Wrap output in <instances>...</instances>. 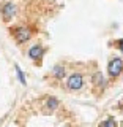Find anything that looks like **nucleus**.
Wrapping results in <instances>:
<instances>
[{
	"label": "nucleus",
	"instance_id": "9",
	"mask_svg": "<svg viewBox=\"0 0 123 127\" xmlns=\"http://www.w3.org/2000/svg\"><path fill=\"white\" fill-rule=\"evenodd\" d=\"M100 127H115V121H114V119H107V121H104Z\"/></svg>",
	"mask_w": 123,
	"mask_h": 127
},
{
	"label": "nucleus",
	"instance_id": "6",
	"mask_svg": "<svg viewBox=\"0 0 123 127\" xmlns=\"http://www.w3.org/2000/svg\"><path fill=\"white\" fill-rule=\"evenodd\" d=\"M63 75H65V68H63L62 65H55V67H54V76L62 78Z\"/></svg>",
	"mask_w": 123,
	"mask_h": 127
},
{
	"label": "nucleus",
	"instance_id": "8",
	"mask_svg": "<svg viewBox=\"0 0 123 127\" xmlns=\"http://www.w3.org/2000/svg\"><path fill=\"white\" fill-rule=\"evenodd\" d=\"M16 71H18V76H19V81H21L22 84H25V78H24V73H22V70L19 68V65H16Z\"/></svg>",
	"mask_w": 123,
	"mask_h": 127
},
{
	"label": "nucleus",
	"instance_id": "10",
	"mask_svg": "<svg viewBox=\"0 0 123 127\" xmlns=\"http://www.w3.org/2000/svg\"><path fill=\"white\" fill-rule=\"evenodd\" d=\"M47 106H49V108L51 110H52V108H55V106H57V98H49V102H47Z\"/></svg>",
	"mask_w": 123,
	"mask_h": 127
},
{
	"label": "nucleus",
	"instance_id": "2",
	"mask_svg": "<svg viewBox=\"0 0 123 127\" xmlns=\"http://www.w3.org/2000/svg\"><path fill=\"white\" fill-rule=\"evenodd\" d=\"M13 35L19 43H24V41H27V40L30 38V30L25 29V27H16L13 30Z\"/></svg>",
	"mask_w": 123,
	"mask_h": 127
},
{
	"label": "nucleus",
	"instance_id": "7",
	"mask_svg": "<svg viewBox=\"0 0 123 127\" xmlns=\"http://www.w3.org/2000/svg\"><path fill=\"white\" fill-rule=\"evenodd\" d=\"M95 83H96L98 86H103V84H104V78H103L101 73H96V75H95Z\"/></svg>",
	"mask_w": 123,
	"mask_h": 127
},
{
	"label": "nucleus",
	"instance_id": "5",
	"mask_svg": "<svg viewBox=\"0 0 123 127\" xmlns=\"http://www.w3.org/2000/svg\"><path fill=\"white\" fill-rule=\"evenodd\" d=\"M29 56L32 59H39L43 56V48L41 46H38V45H35V46H32L30 48V51H29Z\"/></svg>",
	"mask_w": 123,
	"mask_h": 127
},
{
	"label": "nucleus",
	"instance_id": "11",
	"mask_svg": "<svg viewBox=\"0 0 123 127\" xmlns=\"http://www.w3.org/2000/svg\"><path fill=\"white\" fill-rule=\"evenodd\" d=\"M117 46L120 48V51L123 53V40H118V41H117Z\"/></svg>",
	"mask_w": 123,
	"mask_h": 127
},
{
	"label": "nucleus",
	"instance_id": "3",
	"mask_svg": "<svg viewBox=\"0 0 123 127\" xmlns=\"http://www.w3.org/2000/svg\"><path fill=\"white\" fill-rule=\"evenodd\" d=\"M82 83H84V81H82V75H79V73H74V75H71V76L68 78V87L73 89V91L81 89Z\"/></svg>",
	"mask_w": 123,
	"mask_h": 127
},
{
	"label": "nucleus",
	"instance_id": "4",
	"mask_svg": "<svg viewBox=\"0 0 123 127\" xmlns=\"http://www.w3.org/2000/svg\"><path fill=\"white\" fill-rule=\"evenodd\" d=\"M16 13V6H14V3H5V5H2V14H3V19L8 22L11 18L14 16Z\"/></svg>",
	"mask_w": 123,
	"mask_h": 127
},
{
	"label": "nucleus",
	"instance_id": "1",
	"mask_svg": "<svg viewBox=\"0 0 123 127\" xmlns=\"http://www.w3.org/2000/svg\"><path fill=\"white\" fill-rule=\"evenodd\" d=\"M107 70H109L110 76H118L120 71L123 70V61H122V59H114V61H110Z\"/></svg>",
	"mask_w": 123,
	"mask_h": 127
}]
</instances>
